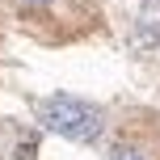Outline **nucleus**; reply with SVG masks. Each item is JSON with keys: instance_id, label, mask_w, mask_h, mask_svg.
I'll list each match as a JSON object with an SVG mask.
<instances>
[{"instance_id": "nucleus-1", "label": "nucleus", "mask_w": 160, "mask_h": 160, "mask_svg": "<svg viewBox=\"0 0 160 160\" xmlns=\"http://www.w3.org/2000/svg\"><path fill=\"white\" fill-rule=\"evenodd\" d=\"M38 122L47 131H55L59 139L68 143H97L105 131V114L101 105L84 101V97H72V93H55L38 105Z\"/></svg>"}, {"instance_id": "nucleus-4", "label": "nucleus", "mask_w": 160, "mask_h": 160, "mask_svg": "<svg viewBox=\"0 0 160 160\" xmlns=\"http://www.w3.org/2000/svg\"><path fill=\"white\" fill-rule=\"evenodd\" d=\"M17 4H25V8H47L51 0H17Z\"/></svg>"}, {"instance_id": "nucleus-2", "label": "nucleus", "mask_w": 160, "mask_h": 160, "mask_svg": "<svg viewBox=\"0 0 160 160\" xmlns=\"http://www.w3.org/2000/svg\"><path fill=\"white\" fill-rule=\"evenodd\" d=\"M156 38H160V0H143L139 17H135V47L148 51V47H156Z\"/></svg>"}, {"instance_id": "nucleus-3", "label": "nucleus", "mask_w": 160, "mask_h": 160, "mask_svg": "<svg viewBox=\"0 0 160 160\" xmlns=\"http://www.w3.org/2000/svg\"><path fill=\"white\" fill-rule=\"evenodd\" d=\"M110 160H152V156H148L143 148H135V143H118L110 152Z\"/></svg>"}]
</instances>
